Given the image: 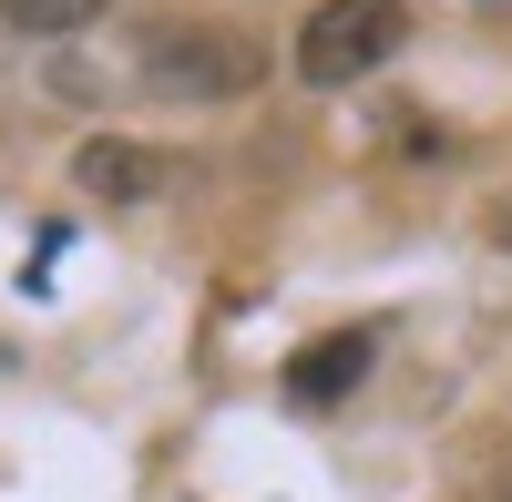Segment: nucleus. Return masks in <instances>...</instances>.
I'll return each mask as SVG.
<instances>
[{
  "mask_svg": "<svg viewBox=\"0 0 512 502\" xmlns=\"http://www.w3.org/2000/svg\"><path fill=\"white\" fill-rule=\"evenodd\" d=\"M72 185L103 195V205H144V195L175 185V154H154V144H134V134H93V144L72 154Z\"/></svg>",
  "mask_w": 512,
  "mask_h": 502,
  "instance_id": "obj_3",
  "label": "nucleus"
},
{
  "mask_svg": "<svg viewBox=\"0 0 512 502\" xmlns=\"http://www.w3.org/2000/svg\"><path fill=\"white\" fill-rule=\"evenodd\" d=\"M113 0H0V21H11L21 41H62V31H82V21H103Z\"/></svg>",
  "mask_w": 512,
  "mask_h": 502,
  "instance_id": "obj_5",
  "label": "nucleus"
},
{
  "mask_svg": "<svg viewBox=\"0 0 512 502\" xmlns=\"http://www.w3.org/2000/svg\"><path fill=\"white\" fill-rule=\"evenodd\" d=\"M400 41H410V0H318V11L297 21L287 62H297L308 93H349V82L400 62Z\"/></svg>",
  "mask_w": 512,
  "mask_h": 502,
  "instance_id": "obj_1",
  "label": "nucleus"
},
{
  "mask_svg": "<svg viewBox=\"0 0 512 502\" xmlns=\"http://www.w3.org/2000/svg\"><path fill=\"white\" fill-rule=\"evenodd\" d=\"M369 359H379V339H369V328H328V339H308V349L287 359V400H297V410L349 400V390L369 380Z\"/></svg>",
  "mask_w": 512,
  "mask_h": 502,
  "instance_id": "obj_4",
  "label": "nucleus"
},
{
  "mask_svg": "<svg viewBox=\"0 0 512 502\" xmlns=\"http://www.w3.org/2000/svg\"><path fill=\"white\" fill-rule=\"evenodd\" d=\"M144 82L175 93V103H236L256 82V41L246 31H216V21H185V31H164L144 52Z\"/></svg>",
  "mask_w": 512,
  "mask_h": 502,
  "instance_id": "obj_2",
  "label": "nucleus"
},
{
  "mask_svg": "<svg viewBox=\"0 0 512 502\" xmlns=\"http://www.w3.org/2000/svg\"><path fill=\"white\" fill-rule=\"evenodd\" d=\"M492 246H502V257H512V195L492 205Z\"/></svg>",
  "mask_w": 512,
  "mask_h": 502,
  "instance_id": "obj_6",
  "label": "nucleus"
}]
</instances>
